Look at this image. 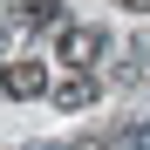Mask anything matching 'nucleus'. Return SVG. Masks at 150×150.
Listing matches in <instances>:
<instances>
[{
  "label": "nucleus",
  "mask_w": 150,
  "mask_h": 150,
  "mask_svg": "<svg viewBox=\"0 0 150 150\" xmlns=\"http://www.w3.org/2000/svg\"><path fill=\"white\" fill-rule=\"evenodd\" d=\"M116 7H123V14H150V0H116Z\"/></svg>",
  "instance_id": "6"
},
{
  "label": "nucleus",
  "mask_w": 150,
  "mask_h": 150,
  "mask_svg": "<svg viewBox=\"0 0 150 150\" xmlns=\"http://www.w3.org/2000/svg\"><path fill=\"white\" fill-rule=\"evenodd\" d=\"M14 28H48V34H62V28H68V7H62V0H21V7H14Z\"/></svg>",
  "instance_id": "4"
},
{
  "label": "nucleus",
  "mask_w": 150,
  "mask_h": 150,
  "mask_svg": "<svg viewBox=\"0 0 150 150\" xmlns=\"http://www.w3.org/2000/svg\"><path fill=\"white\" fill-rule=\"evenodd\" d=\"M103 55H109V34L96 28V21H68V28L55 34V62H62L68 75H82V68H103Z\"/></svg>",
  "instance_id": "1"
},
{
  "label": "nucleus",
  "mask_w": 150,
  "mask_h": 150,
  "mask_svg": "<svg viewBox=\"0 0 150 150\" xmlns=\"http://www.w3.org/2000/svg\"><path fill=\"white\" fill-rule=\"evenodd\" d=\"M0 96H21V103L55 96V75H48V62H7V68H0Z\"/></svg>",
  "instance_id": "2"
},
{
  "label": "nucleus",
  "mask_w": 150,
  "mask_h": 150,
  "mask_svg": "<svg viewBox=\"0 0 150 150\" xmlns=\"http://www.w3.org/2000/svg\"><path fill=\"white\" fill-rule=\"evenodd\" d=\"M48 103H55V109H89V103H103V75H96V68H82V75H62Z\"/></svg>",
  "instance_id": "3"
},
{
  "label": "nucleus",
  "mask_w": 150,
  "mask_h": 150,
  "mask_svg": "<svg viewBox=\"0 0 150 150\" xmlns=\"http://www.w3.org/2000/svg\"><path fill=\"white\" fill-rule=\"evenodd\" d=\"M109 150H150V116H137V123H116Z\"/></svg>",
  "instance_id": "5"
}]
</instances>
